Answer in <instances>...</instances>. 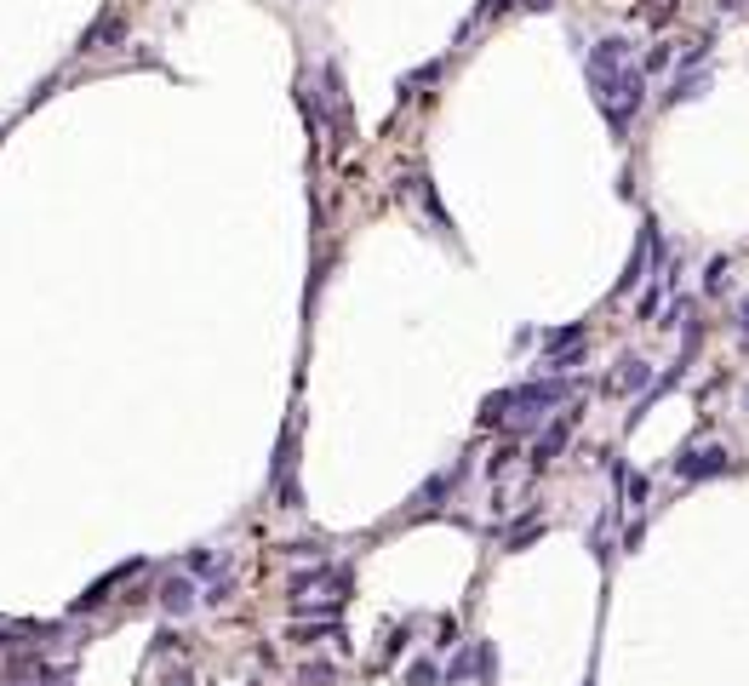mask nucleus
Segmentation results:
<instances>
[{
  "mask_svg": "<svg viewBox=\"0 0 749 686\" xmlns=\"http://www.w3.org/2000/svg\"><path fill=\"white\" fill-rule=\"evenodd\" d=\"M589 86H595V98L606 109V127L612 137H630V120L635 109L647 103V64H635L630 40H595V52H589Z\"/></svg>",
  "mask_w": 749,
  "mask_h": 686,
  "instance_id": "obj_1",
  "label": "nucleus"
},
{
  "mask_svg": "<svg viewBox=\"0 0 749 686\" xmlns=\"http://www.w3.org/2000/svg\"><path fill=\"white\" fill-rule=\"evenodd\" d=\"M578 418H584V412L572 407V412H560L555 424H550V429L538 435V446H533V463H538V470H543V463H555V458H560V446L572 441V429H578Z\"/></svg>",
  "mask_w": 749,
  "mask_h": 686,
  "instance_id": "obj_2",
  "label": "nucleus"
},
{
  "mask_svg": "<svg viewBox=\"0 0 749 686\" xmlns=\"http://www.w3.org/2000/svg\"><path fill=\"white\" fill-rule=\"evenodd\" d=\"M161 606H166L172 618H189L195 606H200V589H195V578H189V572H172V578L161 584Z\"/></svg>",
  "mask_w": 749,
  "mask_h": 686,
  "instance_id": "obj_3",
  "label": "nucleus"
},
{
  "mask_svg": "<svg viewBox=\"0 0 749 686\" xmlns=\"http://www.w3.org/2000/svg\"><path fill=\"white\" fill-rule=\"evenodd\" d=\"M727 470V452L721 446H704V452H686V458L675 463L681 480H698V475H721Z\"/></svg>",
  "mask_w": 749,
  "mask_h": 686,
  "instance_id": "obj_4",
  "label": "nucleus"
},
{
  "mask_svg": "<svg viewBox=\"0 0 749 686\" xmlns=\"http://www.w3.org/2000/svg\"><path fill=\"white\" fill-rule=\"evenodd\" d=\"M132 572H137V560H132V567H115V572H109V578H103V584H92V589H86V595H81V601H75V612H92V606H103V601H109V589H115L120 578H132Z\"/></svg>",
  "mask_w": 749,
  "mask_h": 686,
  "instance_id": "obj_5",
  "label": "nucleus"
},
{
  "mask_svg": "<svg viewBox=\"0 0 749 686\" xmlns=\"http://www.w3.org/2000/svg\"><path fill=\"white\" fill-rule=\"evenodd\" d=\"M458 475H463V470H446V475H435L429 487H424V492L412 497V509H435V504H441V497H446L452 487H458Z\"/></svg>",
  "mask_w": 749,
  "mask_h": 686,
  "instance_id": "obj_6",
  "label": "nucleus"
},
{
  "mask_svg": "<svg viewBox=\"0 0 749 686\" xmlns=\"http://www.w3.org/2000/svg\"><path fill=\"white\" fill-rule=\"evenodd\" d=\"M647 383H652V366L630 355V361H623V372H618V389H623V395H635V389H647Z\"/></svg>",
  "mask_w": 749,
  "mask_h": 686,
  "instance_id": "obj_7",
  "label": "nucleus"
},
{
  "mask_svg": "<svg viewBox=\"0 0 749 686\" xmlns=\"http://www.w3.org/2000/svg\"><path fill=\"white\" fill-rule=\"evenodd\" d=\"M698 92H709V75H681L675 92H669V103H686V98H698Z\"/></svg>",
  "mask_w": 749,
  "mask_h": 686,
  "instance_id": "obj_8",
  "label": "nucleus"
},
{
  "mask_svg": "<svg viewBox=\"0 0 749 686\" xmlns=\"http://www.w3.org/2000/svg\"><path fill=\"white\" fill-rule=\"evenodd\" d=\"M441 681H446V675H441V669H435L429 658H418V664L407 669V686H441Z\"/></svg>",
  "mask_w": 749,
  "mask_h": 686,
  "instance_id": "obj_9",
  "label": "nucleus"
},
{
  "mask_svg": "<svg viewBox=\"0 0 749 686\" xmlns=\"http://www.w3.org/2000/svg\"><path fill=\"white\" fill-rule=\"evenodd\" d=\"M475 664H480V652L470 646V652H463V658H452V669H446V681H470V675H475Z\"/></svg>",
  "mask_w": 749,
  "mask_h": 686,
  "instance_id": "obj_10",
  "label": "nucleus"
},
{
  "mask_svg": "<svg viewBox=\"0 0 749 686\" xmlns=\"http://www.w3.org/2000/svg\"><path fill=\"white\" fill-rule=\"evenodd\" d=\"M229 595H235V578H217V584L207 589V595H200V606H224Z\"/></svg>",
  "mask_w": 749,
  "mask_h": 686,
  "instance_id": "obj_11",
  "label": "nucleus"
},
{
  "mask_svg": "<svg viewBox=\"0 0 749 686\" xmlns=\"http://www.w3.org/2000/svg\"><path fill=\"white\" fill-rule=\"evenodd\" d=\"M212 567H217L212 550H195V555H189V572H212Z\"/></svg>",
  "mask_w": 749,
  "mask_h": 686,
  "instance_id": "obj_12",
  "label": "nucleus"
},
{
  "mask_svg": "<svg viewBox=\"0 0 749 686\" xmlns=\"http://www.w3.org/2000/svg\"><path fill=\"white\" fill-rule=\"evenodd\" d=\"M709 286H715V292L727 286V258H715V263H709Z\"/></svg>",
  "mask_w": 749,
  "mask_h": 686,
  "instance_id": "obj_13",
  "label": "nucleus"
},
{
  "mask_svg": "<svg viewBox=\"0 0 749 686\" xmlns=\"http://www.w3.org/2000/svg\"><path fill=\"white\" fill-rule=\"evenodd\" d=\"M738 332H744V338H749V298H744V303H738Z\"/></svg>",
  "mask_w": 749,
  "mask_h": 686,
  "instance_id": "obj_14",
  "label": "nucleus"
},
{
  "mask_svg": "<svg viewBox=\"0 0 749 686\" xmlns=\"http://www.w3.org/2000/svg\"><path fill=\"white\" fill-rule=\"evenodd\" d=\"M526 6H533V12H543V6H550V0H526Z\"/></svg>",
  "mask_w": 749,
  "mask_h": 686,
  "instance_id": "obj_15",
  "label": "nucleus"
}]
</instances>
